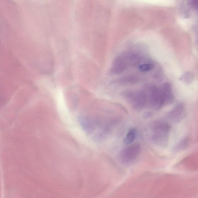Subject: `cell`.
<instances>
[{
    "instance_id": "obj_1",
    "label": "cell",
    "mask_w": 198,
    "mask_h": 198,
    "mask_svg": "<svg viewBox=\"0 0 198 198\" xmlns=\"http://www.w3.org/2000/svg\"><path fill=\"white\" fill-rule=\"evenodd\" d=\"M171 127L167 122L159 120L152 125V139L154 143L161 147H166L168 144Z\"/></svg>"
},
{
    "instance_id": "obj_2",
    "label": "cell",
    "mask_w": 198,
    "mask_h": 198,
    "mask_svg": "<svg viewBox=\"0 0 198 198\" xmlns=\"http://www.w3.org/2000/svg\"><path fill=\"white\" fill-rule=\"evenodd\" d=\"M122 96L134 110L138 111L142 110L148 103L147 97L144 91H124Z\"/></svg>"
},
{
    "instance_id": "obj_3",
    "label": "cell",
    "mask_w": 198,
    "mask_h": 198,
    "mask_svg": "<svg viewBox=\"0 0 198 198\" xmlns=\"http://www.w3.org/2000/svg\"><path fill=\"white\" fill-rule=\"evenodd\" d=\"M146 89L148 93H145L150 107L153 110H160L164 104L161 90L153 85L147 86Z\"/></svg>"
},
{
    "instance_id": "obj_4",
    "label": "cell",
    "mask_w": 198,
    "mask_h": 198,
    "mask_svg": "<svg viewBox=\"0 0 198 198\" xmlns=\"http://www.w3.org/2000/svg\"><path fill=\"white\" fill-rule=\"evenodd\" d=\"M141 150L140 145L138 144L124 148L120 152V160L123 164H130L136 160L140 153Z\"/></svg>"
},
{
    "instance_id": "obj_5",
    "label": "cell",
    "mask_w": 198,
    "mask_h": 198,
    "mask_svg": "<svg viewBox=\"0 0 198 198\" xmlns=\"http://www.w3.org/2000/svg\"><path fill=\"white\" fill-rule=\"evenodd\" d=\"M130 63L132 61L128 54L118 57L113 62L111 72L113 74H120L127 69Z\"/></svg>"
},
{
    "instance_id": "obj_6",
    "label": "cell",
    "mask_w": 198,
    "mask_h": 198,
    "mask_svg": "<svg viewBox=\"0 0 198 198\" xmlns=\"http://www.w3.org/2000/svg\"><path fill=\"white\" fill-rule=\"evenodd\" d=\"M186 115L185 105L182 103H180L176 105L172 110L167 113V118L174 123H178L182 121Z\"/></svg>"
},
{
    "instance_id": "obj_7",
    "label": "cell",
    "mask_w": 198,
    "mask_h": 198,
    "mask_svg": "<svg viewBox=\"0 0 198 198\" xmlns=\"http://www.w3.org/2000/svg\"><path fill=\"white\" fill-rule=\"evenodd\" d=\"M161 90L164 99V104L170 105L173 103L174 98L171 85L167 83L164 84Z\"/></svg>"
},
{
    "instance_id": "obj_8",
    "label": "cell",
    "mask_w": 198,
    "mask_h": 198,
    "mask_svg": "<svg viewBox=\"0 0 198 198\" xmlns=\"http://www.w3.org/2000/svg\"><path fill=\"white\" fill-rule=\"evenodd\" d=\"M143 79L138 75H129L122 77L119 80L118 82L120 84L123 85H131L140 82Z\"/></svg>"
},
{
    "instance_id": "obj_9",
    "label": "cell",
    "mask_w": 198,
    "mask_h": 198,
    "mask_svg": "<svg viewBox=\"0 0 198 198\" xmlns=\"http://www.w3.org/2000/svg\"><path fill=\"white\" fill-rule=\"evenodd\" d=\"M190 139L189 137H186L177 142L173 148V151L174 152H178L184 150L189 146L190 143Z\"/></svg>"
},
{
    "instance_id": "obj_10",
    "label": "cell",
    "mask_w": 198,
    "mask_h": 198,
    "mask_svg": "<svg viewBox=\"0 0 198 198\" xmlns=\"http://www.w3.org/2000/svg\"><path fill=\"white\" fill-rule=\"evenodd\" d=\"M136 137V130L132 128L130 130L126 135L124 140V142L125 144H131L135 140Z\"/></svg>"
},
{
    "instance_id": "obj_11",
    "label": "cell",
    "mask_w": 198,
    "mask_h": 198,
    "mask_svg": "<svg viewBox=\"0 0 198 198\" xmlns=\"http://www.w3.org/2000/svg\"><path fill=\"white\" fill-rule=\"evenodd\" d=\"M153 67V65L151 63H144L141 64L138 66V68L141 71L146 72L151 70Z\"/></svg>"
},
{
    "instance_id": "obj_12",
    "label": "cell",
    "mask_w": 198,
    "mask_h": 198,
    "mask_svg": "<svg viewBox=\"0 0 198 198\" xmlns=\"http://www.w3.org/2000/svg\"><path fill=\"white\" fill-rule=\"evenodd\" d=\"M193 78V76L192 74L190 73H185L183 76L180 80L186 83L189 84L192 82Z\"/></svg>"
},
{
    "instance_id": "obj_13",
    "label": "cell",
    "mask_w": 198,
    "mask_h": 198,
    "mask_svg": "<svg viewBox=\"0 0 198 198\" xmlns=\"http://www.w3.org/2000/svg\"><path fill=\"white\" fill-rule=\"evenodd\" d=\"M190 4L191 6L192 7L195 8V9H197L198 1H191Z\"/></svg>"
}]
</instances>
